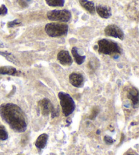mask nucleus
I'll use <instances>...</instances> for the list:
<instances>
[{
  "label": "nucleus",
  "instance_id": "22",
  "mask_svg": "<svg viewBox=\"0 0 139 155\" xmlns=\"http://www.w3.org/2000/svg\"><path fill=\"white\" fill-rule=\"evenodd\" d=\"M8 13V9L5 5H2L0 6V15L4 16Z\"/></svg>",
  "mask_w": 139,
  "mask_h": 155
},
{
  "label": "nucleus",
  "instance_id": "8",
  "mask_svg": "<svg viewBox=\"0 0 139 155\" xmlns=\"http://www.w3.org/2000/svg\"><path fill=\"white\" fill-rule=\"evenodd\" d=\"M138 91L137 88L131 87L128 88L127 92V97L132 102V106L134 108H137L138 107Z\"/></svg>",
  "mask_w": 139,
  "mask_h": 155
},
{
  "label": "nucleus",
  "instance_id": "25",
  "mask_svg": "<svg viewBox=\"0 0 139 155\" xmlns=\"http://www.w3.org/2000/svg\"><path fill=\"white\" fill-rule=\"evenodd\" d=\"M16 155H23V154H16Z\"/></svg>",
  "mask_w": 139,
  "mask_h": 155
},
{
  "label": "nucleus",
  "instance_id": "7",
  "mask_svg": "<svg viewBox=\"0 0 139 155\" xmlns=\"http://www.w3.org/2000/svg\"><path fill=\"white\" fill-rule=\"evenodd\" d=\"M105 34L107 36L118 38L119 40H123L124 38V34L121 28L115 25H109L105 29Z\"/></svg>",
  "mask_w": 139,
  "mask_h": 155
},
{
  "label": "nucleus",
  "instance_id": "16",
  "mask_svg": "<svg viewBox=\"0 0 139 155\" xmlns=\"http://www.w3.org/2000/svg\"><path fill=\"white\" fill-rule=\"evenodd\" d=\"M0 55H2V56L4 57L5 59H6L8 61H9L12 62V63L15 65H18V62L17 59H16L15 57L14 56V55L12 53H10V52H2L0 51Z\"/></svg>",
  "mask_w": 139,
  "mask_h": 155
},
{
  "label": "nucleus",
  "instance_id": "4",
  "mask_svg": "<svg viewBox=\"0 0 139 155\" xmlns=\"http://www.w3.org/2000/svg\"><path fill=\"white\" fill-rule=\"evenodd\" d=\"M69 27L65 23H50L45 27V31L49 36L52 38L60 37L65 35L68 32Z\"/></svg>",
  "mask_w": 139,
  "mask_h": 155
},
{
  "label": "nucleus",
  "instance_id": "9",
  "mask_svg": "<svg viewBox=\"0 0 139 155\" xmlns=\"http://www.w3.org/2000/svg\"><path fill=\"white\" fill-rule=\"evenodd\" d=\"M69 82L73 87L81 88L84 84V78L81 74L72 73L69 76Z\"/></svg>",
  "mask_w": 139,
  "mask_h": 155
},
{
  "label": "nucleus",
  "instance_id": "15",
  "mask_svg": "<svg viewBox=\"0 0 139 155\" xmlns=\"http://www.w3.org/2000/svg\"><path fill=\"white\" fill-rule=\"evenodd\" d=\"M71 52L77 64L82 65V63L85 61L86 56H83V55H81L79 54L78 49H77V47H73V48H72Z\"/></svg>",
  "mask_w": 139,
  "mask_h": 155
},
{
  "label": "nucleus",
  "instance_id": "6",
  "mask_svg": "<svg viewBox=\"0 0 139 155\" xmlns=\"http://www.w3.org/2000/svg\"><path fill=\"white\" fill-rule=\"evenodd\" d=\"M38 106L40 107L41 114L44 116H48L50 114H53L56 110L52 102L47 98H44L39 101Z\"/></svg>",
  "mask_w": 139,
  "mask_h": 155
},
{
  "label": "nucleus",
  "instance_id": "23",
  "mask_svg": "<svg viewBox=\"0 0 139 155\" xmlns=\"http://www.w3.org/2000/svg\"><path fill=\"white\" fill-rule=\"evenodd\" d=\"M3 47H4V44L2 41H0V48H3Z\"/></svg>",
  "mask_w": 139,
  "mask_h": 155
},
{
  "label": "nucleus",
  "instance_id": "11",
  "mask_svg": "<svg viewBox=\"0 0 139 155\" xmlns=\"http://www.w3.org/2000/svg\"><path fill=\"white\" fill-rule=\"evenodd\" d=\"M95 10L97 14L102 18H109L112 15L111 8L107 6L99 5L95 7Z\"/></svg>",
  "mask_w": 139,
  "mask_h": 155
},
{
  "label": "nucleus",
  "instance_id": "14",
  "mask_svg": "<svg viewBox=\"0 0 139 155\" xmlns=\"http://www.w3.org/2000/svg\"><path fill=\"white\" fill-rule=\"evenodd\" d=\"M17 74V70L12 66H3V67L0 68V74H2V75L15 76Z\"/></svg>",
  "mask_w": 139,
  "mask_h": 155
},
{
  "label": "nucleus",
  "instance_id": "21",
  "mask_svg": "<svg viewBox=\"0 0 139 155\" xmlns=\"http://www.w3.org/2000/svg\"><path fill=\"white\" fill-rule=\"evenodd\" d=\"M104 141L107 144H112L114 142V140L111 137L109 136V135H105L104 137Z\"/></svg>",
  "mask_w": 139,
  "mask_h": 155
},
{
  "label": "nucleus",
  "instance_id": "5",
  "mask_svg": "<svg viewBox=\"0 0 139 155\" xmlns=\"http://www.w3.org/2000/svg\"><path fill=\"white\" fill-rule=\"evenodd\" d=\"M47 18L50 21L69 22L71 18V13L67 10H54L47 13Z\"/></svg>",
  "mask_w": 139,
  "mask_h": 155
},
{
  "label": "nucleus",
  "instance_id": "24",
  "mask_svg": "<svg viewBox=\"0 0 139 155\" xmlns=\"http://www.w3.org/2000/svg\"><path fill=\"white\" fill-rule=\"evenodd\" d=\"M127 155H138L137 153H128Z\"/></svg>",
  "mask_w": 139,
  "mask_h": 155
},
{
  "label": "nucleus",
  "instance_id": "12",
  "mask_svg": "<svg viewBox=\"0 0 139 155\" xmlns=\"http://www.w3.org/2000/svg\"><path fill=\"white\" fill-rule=\"evenodd\" d=\"M48 134H43L40 135L35 141V145L36 146V148H37L38 149H40V150L44 149L46 147L47 142H48Z\"/></svg>",
  "mask_w": 139,
  "mask_h": 155
},
{
  "label": "nucleus",
  "instance_id": "2",
  "mask_svg": "<svg viewBox=\"0 0 139 155\" xmlns=\"http://www.w3.org/2000/svg\"><path fill=\"white\" fill-rule=\"evenodd\" d=\"M99 52L100 54L115 56L121 53L120 46L118 43L107 39H102L98 41Z\"/></svg>",
  "mask_w": 139,
  "mask_h": 155
},
{
  "label": "nucleus",
  "instance_id": "13",
  "mask_svg": "<svg viewBox=\"0 0 139 155\" xmlns=\"http://www.w3.org/2000/svg\"><path fill=\"white\" fill-rule=\"evenodd\" d=\"M79 2L82 6L86 10H87L89 13L92 14V15H94L95 14V5H94L93 2L88 1V0H79Z\"/></svg>",
  "mask_w": 139,
  "mask_h": 155
},
{
  "label": "nucleus",
  "instance_id": "17",
  "mask_svg": "<svg viewBox=\"0 0 139 155\" xmlns=\"http://www.w3.org/2000/svg\"><path fill=\"white\" fill-rule=\"evenodd\" d=\"M46 4L51 7H63L65 0H45Z\"/></svg>",
  "mask_w": 139,
  "mask_h": 155
},
{
  "label": "nucleus",
  "instance_id": "1",
  "mask_svg": "<svg viewBox=\"0 0 139 155\" xmlns=\"http://www.w3.org/2000/svg\"><path fill=\"white\" fill-rule=\"evenodd\" d=\"M0 116L10 128L18 133L27 129L26 116L20 107L15 104H4L0 106Z\"/></svg>",
  "mask_w": 139,
  "mask_h": 155
},
{
  "label": "nucleus",
  "instance_id": "26",
  "mask_svg": "<svg viewBox=\"0 0 139 155\" xmlns=\"http://www.w3.org/2000/svg\"><path fill=\"white\" fill-rule=\"evenodd\" d=\"M50 155H56V154H51Z\"/></svg>",
  "mask_w": 139,
  "mask_h": 155
},
{
  "label": "nucleus",
  "instance_id": "19",
  "mask_svg": "<svg viewBox=\"0 0 139 155\" xmlns=\"http://www.w3.org/2000/svg\"><path fill=\"white\" fill-rule=\"evenodd\" d=\"M99 109L97 107H94V108L92 109V114H90L89 118H90L91 120H94V119H95L97 114H99Z\"/></svg>",
  "mask_w": 139,
  "mask_h": 155
},
{
  "label": "nucleus",
  "instance_id": "18",
  "mask_svg": "<svg viewBox=\"0 0 139 155\" xmlns=\"http://www.w3.org/2000/svg\"><path fill=\"white\" fill-rule=\"evenodd\" d=\"M8 138V134L5 127L0 125V140L5 141Z\"/></svg>",
  "mask_w": 139,
  "mask_h": 155
},
{
  "label": "nucleus",
  "instance_id": "3",
  "mask_svg": "<svg viewBox=\"0 0 139 155\" xmlns=\"http://www.w3.org/2000/svg\"><path fill=\"white\" fill-rule=\"evenodd\" d=\"M58 96L60 99V104L63 114L65 116H70L76 109V104L73 98L70 95L64 92H60Z\"/></svg>",
  "mask_w": 139,
  "mask_h": 155
},
{
  "label": "nucleus",
  "instance_id": "20",
  "mask_svg": "<svg viewBox=\"0 0 139 155\" xmlns=\"http://www.w3.org/2000/svg\"><path fill=\"white\" fill-rule=\"evenodd\" d=\"M21 24V21L18 19H16V20L10 21L9 23H8V27H16L20 25Z\"/></svg>",
  "mask_w": 139,
  "mask_h": 155
},
{
  "label": "nucleus",
  "instance_id": "10",
  "mask_svg": "<svg viewBox=\"0 0 139 155\" xmlns=\"http://www.w3.org/2000/svg\"><path fill=\"white\" fill-rule=\"evenodd\" d=\"M57 59L60 64L63 65H71L73 63V59L69 52L66 51H61L57 54Z\"/></svg>",
  "mask_w": 139,
  "mask_h": 155
}]
</instances>
